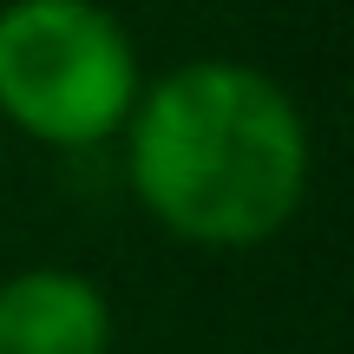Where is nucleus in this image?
<instances>
[{
	"label": "nucleus",
	"instance_id": "1",
	"mask_svg": "<svg viewBox=\"0 0 354 354\" xmlns=\"http://www.w3.org/2000/svg\"><path fill=\"white\" fill-rule=\"evenodd\" d=\"M125 177L171 236L256 250L308 197V118L256 66L190 59L138 92Z\"/></svg>",
	"mask_w": 354,
	"mask_h": 354
},
{
	"label": "nucleus",
	"instance_id": "3",
	"mask_svg": "<svg viewBox=\"0 0 354 354\" xmlns=\"http://www.w3.org/2000/svg\"><path fill=\"white\" fill-rule=\"evenodd\" d=\"M0 354H112V302L79 269H20L0 282Z\"/></svg>",
	"mask_w": 354,
	"mask_h": 354
},
{
	"label": "nucleus",
	"instance_id": "2",
	"mask_svg": "<svg viewBox=\"0 0 354 354\" xmlns=\"http://www.w3.org/2000/svg\"><path fill=\"white\" fill-rule=\"evenodd\" d=\"M138 53L99 0L0 7V112L26 138L86 151L125 131L138 105Z\"/></svg>",
	"mask_w": 354,
	"mask_h": 354
}]
</instances>
